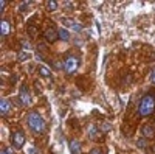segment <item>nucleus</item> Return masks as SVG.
I'll return each mask as SVG.
<instances>
[{"label":"nucleus","instance_id":"39448f33","mask_svg":"<svg viewBox=\"0 0 155 154\" xmlns=\"http://www.w3.org/2000/svg\"><path fill=\"white\" fill-rule=\"evenodd\" d=\"M141 132H143V135L146 139H153L155 137V125L150 123V125H144L143 129H141Z\"/></svg>","mask_w":155,"mask_h":154},{"label":"nucleus","instance_id":"9d476101","mask_svg":"<svg viewBox=\"0 0 155 154\" xmlns=\"http://www.w3.org/2000/svg\"><path fill=\"white\" fill-rule=\"evenodd\" d=\"M70 149H71V154H81V145L78 140H71L70 142Z\"/></svg>","mask_w":155,"mask_h":154},{"label":"nucleus","instance_id":"4468645a","mask_svg":"<svg viewBox=\"0 0 155 154\" xmlns=\"http://www.w3.org/2000/svg\"><path fill=\"white\" fill-rule=\"evenodd\" d=\"M96 132H98V128H96V126L92 125V126L88 128V137H90V139H96Z\"/></svg>","mask_w":155,"mask_h":154},{"label":"nucleus","instance_id":"6e6552de","mask_svg":"<svg viewBox=\"0 0 155 154\" xmlns=\"http://www.w3.org/2000/svg\"><path fill=\"white\" fill-rule=\"evenodd\" d=\"M58 37H59V34H58V31H56L54 28H48V30L45 31V39H47L48 42H54Z\"/></svg>","mask_w":155,"mask_h":154},{"label":"nucleus","instance_id":"2eb2a0df","mask_svg":"<svg viewBox=\"0 0 155 154\" xmlns=\"http://www.w3.org/2000/svg\"><path fill=\"white\" fill-rule=\"evenodd\" d=\"M47 8H48L50 11L58 9V2H54V0H50V2H47Z\"/></svg>","mask_w":155,"mask_h":154},{"label":"nucleus","instance_id":"f3484780","mask_svg":"<svg viewBox=\"0 0 155 154\" xmlns=\"http://www.w3.org/2000/svg\"><path fill=\"white\" fill-rule=\"evenodd\" d=\"M27 6H28V2H25V3H22V5H20V8H19V9H20V11H25V9H27Z\"/></svg>","mask_w":155,"mask_h":154},{"label":"nucleus","instance_id":"dca6fc26","mask_svg":"<svg viewBox=\"0 0 155 154\" xmlns=\"http://www.w3.org/2000/svg\"><path fill=\"white\" fill-rule=\"evenodd\" d=\"M19 59H20V61L30 59V53H28V51H20V53H19Z\"/></svg>","mask_w":155,"mask_h":154},{"label":"nucleus","instance_id":"412c9836","mask_svg":"<svg viewBox=\"0 0 155 154\" xmlns=\"http://www.w3.org/2000/svg\"><path fill=\"white\" fill-rule=\"evenodd\" d=\"M150 81L155 84V70H153V72H152V75H150Z\"/></svg>","mask_w":155,"mask_h":154},{"label":"nucleus","instance_id":"1a4fd4ad","mask_svg":"<svg viewBox=\"0 0 155 154\" xmlns=\"http://www.w3.org/2000/svg\"><path fill=\"white\" fill-rule=\"evenodd\" d=\"M11 109V104L6 98H0V114L2 115H6Z\"/></svg>","mask_w":155,"mask_h":154},{"label":"nucleus","instance_id":"f8f14e48","mask_svg":"<svg viewBox=\"0 0 155 154\" xmlns=\"http://www.w3.org/2000/svg\"><path fill=\"white\" fill-rule=\"evenodd\" d=\"M9 34V22L6 19L2 20V36H8Z\"/></svg>","mask_w":155,"mask_h":154},{"label":"nucleus","instance_id":"a211bd4d","mask_svg":"<svg viewBox=\"0 0 155 154\" xmlns=\"http://www.w3.org/2000/svg\"><path fill=\"white\" fill-rule=\"evenodd\" d=\"M5 5H6V2H5V0H2V2H0V6H2V8H0V11H5Z\"/></svg>","mask_w":155,"mask_h":154},{"label":"nucleus","instance_id":"aec40b11","mask_svg":"<svg viewBox=\"0 0 155 154\" xmlns=\"http://www.w3.org/2000/svg\"><path fill=\"white\" fill-rule=\"evenodd\" d=\"M138 146L144 148V146H146V145H144V140H138Z\"/></svg>","mask_w":155,"mask_h":154},{"label":"nucleus","instance_id":"7ed1b4c3","mask_svg":"<svg viewBox=\"0 0 155 154\" xmlns=\"http://www.w3.org/2000/svg\"><path fill=\"white\" fill-rule=\"evenodd\" d=\"M78 66H79V59L76 56H67L65 62H64V67H65L67 73H73L78 69Z\"/></svg>","mask_w":155,"mask_h":154},{"label":"nucleus","instance_id":"6ab92c4d","mask_svg":"<svg viewBox=\"0 0 155 154\" xmlns=\"http://www.w3.org/2000/svg\"><path fill=\"white\" fill-rule=\"evenodd\" d=\"M90 154H102V152H101V151H99L98 148H93L92 151H90Z\"/></svg>","mask_w":155,"mask_h":154},{"label":"nucleus","instance_id":"f257e3e1","mask_svg":"<svg viewBox=\"0 0 155 154\" xmlns=\"http://www.w3.org/2000/svg\"><path fill=\"white\" fill-rule=\"evenodd\" d=\"M138 112L140 115H143V117H149L155 112V97L153 95H144L140 101V106H138Z\"/></svg>","mask_w":155,"mask_h":154},{"label":"nucleus","instance_id":"0eeeda50","mask_svg":"<svg viewBox=\"0 0 155 154\" xmlns=\"http://www.w3.org/2000/svg\"><path fill=\"white\" fill-rule=\"evenodd\" d=\"M64 23H65L67 27H70L73 31H76V33H79V31L82 30V25L78 23V22H73L71 19H64Z\"/></svg>","mask_w":155,"mask_h":154},{"label":"nucleus","instance_id":"4be33fe9","mask_svg":"<svg viewBox=\"0 0 155 154\" xmlns=\"http://www.w3.org/2000/svg\"><path fill=\"white\" fill-rule=\"evenodd\" d=\"M0 154H8V149H3V151L0 152Z\"/></svg>","mask_w":155,"mask_h":154},{"label":"nucleus","instance_id":"9b49d317","mask_svg":"<svg viewBox=\"0 0 155 154\" xmlns=\"http://www.w3.org/2000/svg\"><path fill=\"white\" fill-rule=\"evenodd\" d=\"M58 34H59V39H62V41H70V33H68V30L61 28V30L58 31Z\"/></svg>","mask_w":155,"mask_h":154},{"label":"nucleus","instance_id":"ddd939ff","mask_svg":"<svg viewBox=\"0 0 155 154\" xmlns=\"http://www.w3.org/2000/svg\"><path fill=\"white\" fill-rule=\"evenodd\" d=\"M39 73H41L42 76H45V78H50V76H51L50 69H48V67H45V66H41V67H39Z\"/></svg>","mask_w":155,"mask_h":154},{"label":"nucleus","instance_id":"423d86ee","mask_svg":"<svg viewBox=\"0 0 155 154\" xmlns=\"http://www.w3.org/2000/svg\"><path fill=\"white\" fill-rule=\"evenodd\" d=\"M20 101H22V104H30L31 103V98H30V92H28V89L25 87V86H22L20 87Z\"/></svg>","mask_w":155,"mask_h":154},{"label":"nucleus","instance_id":"20e7f679","mask_svg":"<svg viewBox=\"0 0 155 154\" xmlns=\"http://www.w3.org/2000/svg\"><path fill=\"white\" fill-rule=\"evenodd\" d=\"M25 134L22 132V131H16L14 134H12V137H11V142H12V145H14V148L16 149H20L23 145H25Z\"/></svg>","mask_w":155,"mask_h":154},{"label":"nucleus","instance_id":"f03ea898","mask_svg":"<svg viewBox=\"0 0 155 154\" xmlns=\"http://www.w3.org/2000/svg\"><path fill=\"white\" fill-rule=\"evenodd\" d=\"M27 121H28V126L30 129L36 134H41L44 129H45V123L42 120V117L39 115L36 111H31L28 115H27Z\"/></svg>","mask_w":155,"mask_h":154}]
</instances>
